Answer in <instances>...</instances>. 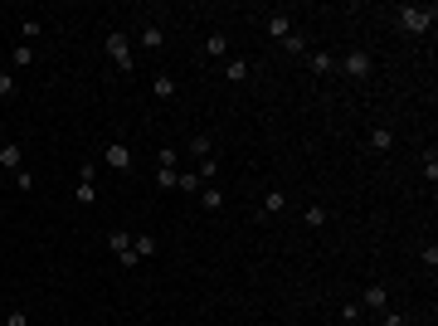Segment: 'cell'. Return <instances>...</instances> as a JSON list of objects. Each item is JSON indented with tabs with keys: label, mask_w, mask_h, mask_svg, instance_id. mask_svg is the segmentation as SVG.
Here are the masks:
<instances>
[{
	"label": "cell",
	"mask_w": 438,
	"mask_h": 326,
	"mask_svg": "<svg viewBox=\"0 0 438 326\" xmlns=\"http://www.w3.org/2000/svg\"><path fill=\"white\" fill-rule=\"evenodd\" d=\"M395 15H400V30H404V34H428V30H433V20H438V10H433V5H400Z\"/></svg>",
	"instance_id": "cell-1"
},
{
	"label": "cell",
	"mask_w": 438,
	"mask_h": 326,
	"mask_svg": "<svg viewBox=\"0 0 438 326\" xmlns=\"http://www.w3.org/2000/svg\"><path fill=\"white\" fill-rule=\"evenodd\" d=\"M107 59L117 64V73H132V69H137V54H132V39H127L122 30H113V34H107Z\"/></svg>",
	"instance_id": "cell-2"
},
{
	"label": "cell",
	"mask_w": 438,
	"mask_h": 326,
	"mask_svg": "<svg viewBox=\"0 0 438 326\" xmlns=\"http://www.w3.org/2000/svg\"><path fill=\"white\" fill-rule=\"evenodd\" d=\"M336 69H341L346 78L365 83V78L375 73V54H365V49H356V54H341V59H336Z\"/></svg>",
	"instance_id": "cell-3"
},
{
	"label": "cell",
	"mask_w": 438,
	"mask_h": 326,
	"mask_svg": "<svg viewBox=\"0 0 438 326\" xmlns=\"http://www.w3.org/2000/svg\"><path fill=\"white\" fill-rule=\"evenodd\" d=\"M102 161H107V166H113L117 176H127V171L137 166V156H132V146H127V141H107V151H102Z\"/></svg>",
	"instance_id": "cell-4"
},
{
	"label": "cell",
	"mask_w": 438,
	"mask_h": 326,
	"mask_svg": "<svg viewBox=\"0 0 438 326\" xmlns=\"http://www.w3.org/2000/svg\"><path fill=\"white\" fill-rule=\"evenodd\" d=\"M137 44H141V49H151V54H156V49H161V44H166V30H161V25H156V20H141V30H137Z\"/></svg>",
	"instance_id": "cell-5"
},
{
	"label": "cell",
	"mask_w": 438,
	"mask_h": 326,
	"mask_svg": "<svg viewBox=\"0 0 438 326\" xmlns=\"http://www.w3.org/2000/svg\"><path fill=\"white\" fill-rule=\"evenodd\" d=\"M360 307H370V312H390V292H385V283H370V288L360 292Z\"/></svg>",
	"instance_id": "cell-6"
},
{
	"label": "cell",
	"mask_w": 438,
	"mask_h": 326,
	"mask_svg": "<svg viewBox=\"0 0 438 326\" xmlns=\"http://www.w3.org/2000/svg\"><path fill=\"white\" fill-rule=\"evenodd\" d=\"M292 30H297V25H292V15H283V10H278V15H268V34L278 39V44H283Z\"/></svg>",
	"instance_id": "cell-7"
},
{
	"label": "cell",
	"mask_w": 438,
	"mask_h": 326,
	"mask_svg": "<svg viewBox=\"0 0 438 326\" xmlns=\"http://www.w3.org/2000/svg\"><path fill=\"white\" fill-rule=\"evenodd\" d=\"M307 69H312L316 78H326V73H336V54H307Z\"/></svg>",
	"instance_id": "cell-8"
},
{
	"label": "cell",
	"mask_w": 438,
	"mask_h": 326,
	"mask_svg": "<svg viewBox=\"0 0 438 326\" xmlns=\"http://www.w3.org/2000/svg\"><path fill=\"white\" fill-rule=\"evenodd\" d=\"M20 161H25L20 141H0V166H5V171H20Z\"/></svg>",
	"instance_id": "cell-9"
},
{
	"label": "cell",
	"mask_w": 438,
	"mask_h": 326,
	"mask_svg": "<svg viewBox=\"0 0 438 326\" xmlns=\"http://www.w3.org/2000/svg\"><path fill=\"white\" fill-rule=\"evenodd\" d=\"M326 220H332V209H326V205H307V209H302V224H307V229H321Z\"/></svg>",
	"instance_id": "cell-10"
},
{
	"label": "cell",
	"mask_w": 438,
	"mask_h": 326,
	"mask_svg": "<svg viewBox=\"0 0 438 326\" xmlns=\"http://www.w3.org/2000/svg\"><path fill=\"white\" fill-rule=\"evenodd\" d=\"M249 73H253L249 59H224V78H229V83H249Z\"/></svg>",
	"instance_id": "cell-11"
},
{
	"label": "cell",
	"mask_w": 438,
	"mask_h": 326,
	"mask_svg": "<svg viewBox=\"0 0 438 326\" xmlns=\"http://www.w3.org/2000/svg\"><path fill=\"white\" fill-rule=\"evenodd\" d=\"M151 93H156L161 102H171V97H176V78H171V73H156V78H151Z\"/></svg>",
	"instance_id": "cell-12"
},
{
	"label": "cell",
	"mask_w": 438,
	"mask_h": 326,
	"mask_svg": "<svg viewBox=\"0 0 438 326\" xmlns=\"http://www.w3.org/2000/svg\"><path fill=\"white\" fill-rule=\"evenodd\" d=\"M365 141H370V151H390V146H395V132H390V127H370Z\"/></svg>",
	"instance_id": "cell-13"
},
{
	"label": "cell",
	"mask_w": 438,
	"mask_h": 326,
	"mask_svg": "<svg viewBox=\"0 0 438 326\" xmlns=\"http://www.w3.org/2000/svg\"><path fill=\"white\" fill-rule=\"evenodd\" d=\"M176 190H185V195H200V190H205L200 171H181V176H176Z\"/></svg>",
	"instance_id": "cell-14"
},
{
	"label": "cell",
	"mask_w": 438,
	"mask_h": 326,
	"mask_svg": "<svg viewBox=\"0 0 438 326\" xmlns=\"http://www.w3.org/2000/svg\"><path fill=\"white\" fill-rule=\"evenodd\" d=\"M205 54H209V59H224V54H229V39H224V34L214 30V34L205 39Z\"/></svg>",
	"instance_id": "cell-15"
},
{
	"label": "cell",
	"mask_w": 438,
	"mask_h": 326,
	"mask_svg": "<svg viewBox=\"0 0 438 326\" xmlns=\"http://www.w3.org/2000/svg\"><path fill=\"white\" fill-rule=\"evenodd\" d=\"M190 156H200V161H209V156H214V141H209L205 132H195V137H190Z\"/></svg>",
	"instance_id": "cell-16"
},
{
	"label": "cell",
	"mask_w": 438,
	"mask_h": 326,
	"mask_svg": "<svg viewBox=\"0 0 438 326\" xmlns=\"http://www.w3.org/2000/svg\"><path fill=\"white\" fill-rule=\"evenodd\" d=\"M132 253L137 258H156V239L151 234H132Z\"/></svg>",
	"instance_id": "cell-17"
},
{
	"label": "cell",
	"mask_w": 438,
	"mask_h": 326,
	"mask_svg": "<svg viewBox=\"0 0 438 326\" xmlns=\"http://www.w3.org/2000/svg\"><path fill=\"white\" fill-rule=\"evenodd\" d=\"M10 64H15V69H30V64H34V44H15V49H10Z\"/></svg>",
	"instance_id": "cell-18"
},
{
	"label": "cell",
	"mask_w": 438,
	"mask_h": 326,
	"mask_svg": "<svg viewBox=\"0 0 438 326\" xmlns=\"http://www.w3.org/2000/svg\"><path fill=\"white\" fill-rule=\"evenodd\" d=\"M107 248H113V253H127V248H132V234H127V229H113V234H107Z\"/></svg>",
	"instance_id": "cell-19"
},
{
	"label": "cell",
	"mask_w": 438,
	"mask_h": 326,
	"mask_svg": "<svg viewBox=\"0 0 438 326\" xmlns=\"http://www.w3.org/2000/svg\"><path fill=\"white\" fill-rule=\"evenodd\" d=\"M78 205H97V181H78Z\"/></svg>",
	"instance_id": "cell-20"
},
{
	"label": "cell",
	"mask_w": 438,
	"mask_h": 326,
	"mask_svg": "<svg viewBox=\"0 0 438 326\" xmlns=\"http://www.w3.org/2000/svg\"><path fill=\"white\" fill-rule=\"evenodd\" d=\"M283 205H288V195H283V190H268V195H263V214H278Z\"/></svg>",
	"instance_id": "cell-21"
},
{
	"label": "cell",
	"mask_w": 438,
	"mask_h": 326,
	"mask_svg": "<svg viewBox=\"0 0 438 326\" xmlns=\"http://www.w3.org/2000/svg\"><path fill=\"white\" fill-rule=\"evenodd\" d=\"M15 93H20L15 73H10V69H0V97H15Z\"/></svg>",
	"instance_id": "cell-22"
},
{
	"label": "cell",
	"mask_w": 438,
	"mask_h": 326,
	"mask_svg": "<svg viewBox=\"0 0 438 326\" xmlns=\"http://www.w3.org/2000/svg\"><path fill=\"white\" fill-rule=\"evenodd\" d=\"M200 205H205V209H219V205H224V195H219L214 185H205V190H200Z\"/></svg>",
	"instance_id": "cell-23"
},
{
	"label": "cell",
	"mask_w": 438,
	"mask_h": 326,
	"mask_svg": "<svg viewBox=\"0 0 438 326\" xmlns=\"http://www.w3.org/2000/svg\"><path fill=\"white\" fill-rule=\"evenodd\" d=\"M419 258H424V268L433 273V268H438V244H424V248H419Z\"/></svg>",
	"instance_id": "cell-24"
},
{
	"label": "cell",
	"mask_w": 438,
	"mask_h": 326,
	"mask_svg": "<svg viewBox=\"0 0 438 326\" xmlns=\"http://www.w3.org/2000/svg\"><path fill=\"white\" fill-rule=\"evenodd\" d=\"M283 49H288V54H307V39H302V34H297V30H292V34H288V39H283Z\"/></svg>",
	"instance_id": "cell-25"
},
{
	"label": "cell",
	"mask_w": 438,
	"mask_h": 326,
	"mask_svg": "<svg viewBox=\"0 0 438 326\" xmlns=\"http://www.w3.org/2000/svg\"><path fill=\"white\" fill-rule=\"evenodd\" d=\"M360 312H365L360 302H346V307H341V321H356V326H360Z\"/></svg>",
	"instance_id": "cell-26"
},
{
	"label": "cell",
	"mask_w": 438,
	"mask_h": 326,
	"mask_svg": "<svg viewBox=\"0 0 438 326\" xmlns=\"http://www.w3.org/2000/svg\"><path fill=\"white\" fill-rule=\"evenodd\" d=\"M214 176H219V161H214V156L200 161V181H214Z\"/></svg>",
	"instance_id": "cell-27"
},
{
	"label": "cell",
	"mask_w": 438,
	"mask_h": 326,
	"mask_svg": "<svg viewBox=\"0 0 438 326\" xmlns=\"http://www.w3.org/2000/svg\"><path fill=\"white\" fill-rule=\"evenodd\" d=\"M176 176H181V171H156V185H161V190H176Z\"/></svg>",
	"instance_id": "cell-28"
},
{
	"label": "cell",
	"mask_w": 438,
	"mask_h": 326,
	"mask_svg": "<svg viewBox=\"0 0 438 326\" xmlns=\"http://www.w3.org/2000/svg\"><path fill=\"white\" fill-rule=\"evenodd\" d=\"M424 176H428V185H433V181H438V156H433V151H428V156H424Z\"/></svg>",
	"instance_id": "cell-29"
},
{
	"label": "cell",
	"mask_w": 438,
	"mask_h": 326,
	"mask_svg": "<svg viewBox=\"0 0 438 326\" xmlns=\"http://www.w3.org/2000/svg\"><path fill=\"white\" fill-rule=\"evenodd\" d=\"M176 161H181L176 146H166V151H161V171H176Z\"/></svg>",
	"instance_id": "cell-30"
},
{
	"label": "cell",
	"mask_w": 438,
	"mask_h": 326,
	"mask_svg": "<svg viewBox=\"0 0 438 326\" xmlns=\"http://www.w3.org/2000/svg\"><path fill=\"white\" fill-rule=\"evenodd\" d=\"M5 326H30V312H25V307H15V312L5 316Z\"/></svg>",
	"instance_id": "cell-31"
},
{
	"label": "cell",
	"mask_w": 438,
	"mask_h": 326,
	"mask_svg": "<svg viewBox=\"0 0 438 326\" xmlns=\"http://www.w3.org/2000/svg\"><path fill=\"white\" fill-rule=\"evenodd\" d=\"M20 30H25V44H34V39H39V20H25Z\"/></svg>",
	"instance_id": "cell-32"
},
{
	"label": "cell",
	"mask_w": 438,
	"mask_h": 326,
	"mask_svg": "<svg viewBox=\"0 0 438 326\" xmlns=\"http://www.w3.org/2000/svg\"><path fill=\"white\" fill-rule=\"evenodd\" d=\"M380 326H404V316L400 312H380Z\"/></svg>",
	"instance_id": "cell-33"
},
{
	"label": "cell",
	"mask_w": 438,
	"mask_h": 326,
	"mask_svg": "<svg viewBox=\"0 0 438 326\" xmlns=\"http://www.w3.org/2000/svg\"><path fill=\"white\" fill-rule=\"evenodd\" d=\"M341 326H356V321H341Z\"/></svg>",
	"instance_id": "cell-34"
}]
</instances>
